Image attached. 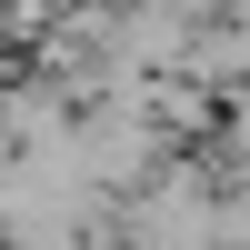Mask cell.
<instances>
[{
	"instance_id": "6da1fadb",
	"label": "cell",
	"mask_w": 250,
	"mask_h": 250,
	"mask_svg": "<svg viewBox=\"0 0 250 250\" xmlns=\"http://www.w3.org/2000/svg\"><path fill=\"white\" fill-rule=\"evenodd\" d=\"M0 60H10V40H0ZM0 90H10V80H0Z\"/></svg>"
}]
</instances>
